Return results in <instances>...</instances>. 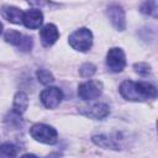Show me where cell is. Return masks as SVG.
Wrapping results in <instances>:
<instances>
[{
	"label": "cell",
	"mask_w": 158,
	"mask_h": 158,
	"mask_svg": "<svg viewBox=\"0 0 158 158\" xmlns=\"http://www.w3.org/2000/svg\"><path fill=\"white\" fill-rule=\"evenodd\" d=\"M120 94L130 101H146L157 98V89L148 81L125 80L120 85Z\"/></svg>",
	"instance_id": "obj_1"
},
{
	"label": "cell",
	"mask_w": 158,
	"mask_h": 158,
	"mask_svg": "<svg viewBox=\"0 0 158 158\" xmlns=\"http://www.w3.org/2000/svg\"><path fill=\"white\" fill-rule=\"evenodd\" d=\"M69 44L72 48L79 51V52H86L91 48L93 44V33L89 28L81 27L79 30H75L68 38Z\"/></svg>",
	"instance_id": "obj_2"
},
{
	"label": "cell",
	"mask_w": 158,
	"mask_h": 158,
	"mask_svg": "<svg viewBox=\"0 0 158 158\" xmlns=\"http://www.w3.org/2000/svg\"><path fill=\"white\" fill-rule=\"evenodd\" d=\"M30 135L37 142L44 144H54L58 141L57 131L48 125L44 123H36L30 128Z\"/></svg>",
	"instance_id": "obj_3"
},
{
	"label": "cell",
	"mask_w": 158,
	"mask_h": 158,
	"mask_svg": "<svg viewBox=\"0 0 158 158\" xmlns=\"http://www.w3.org/2000/svg\"><path fill=\"white\" fill-rule=\"evenodd\" d=\"M102 84L99 80L89 79L78 86V96L83 100H94L101 95Z\"/></svg>",
	"instance_id": "obj_4"
},
{
	"label": "cell",
	"mask_w": 158,
	"mask_h": 158,
	"mask_svg": "<svg viewBox=\"0 0 158 158\" xmlns=\"http://www.w3.org/2000/svg\"><path fill=\"white\" fill-rule=\"evenodd\" d=\"M106 65L114 73L121 72L126 65V57L123 51L117 47L110 48L106 54Z\"/></svg>",
	"instance_id": "obj_5"
},
{
	"label": "cell",
	"mask_w": 158,
	"mask_h": 158,
	"mask_svg": "<svg viewBox=\"0 0 158 158\" xmlns=\"http://www.w3.org/2000/svg\"><path fill=\"white\" fill-rule=\"evenodd\" d=\"M5 41L10 44L17 46L22 52H28L31 51L32 46H33V41L30 36H25L22 33H20L19 31L15 30H9L5 33Z\"/></svg>",
	"instance_id": "obj_6"
},
{
	"label": "cell",
	"mask_w": 158,
	"mask_h": 158,
	"mask_svg": "<svg viewBox=\"0 0 158 158\" xmlns=\"http://www.w3.org/2000/svg\"><path fill=\"white\" fill-rule=\"evenodd\" d=\"M40 99L47 109H54L60 104L63 99V93L57 86H48L41 91Z\"/></svg>",
	"instance_id": "obj_7"
},
{
	"label": "cell",
	"mask_w": 158,
	"mask_h": 158,
	"mask_svg": "<svg viewBox=\"0 0 158 158\" xmlns=\"http://www.w3.org/2000/svg\"><path fill=\"white\" fill-rule=\"evenodd\" d=\"M107 17L110 19L112 26L118 30V31H123L126 27V17H125V11L122 10L121 6L118 5H111L107 7Z\"/></svg>",
	"instance_id": "obj_8"
},
{
	"label": "cell",
	"mask_w": 158,
	"mask_h": 158,
	"mask_svg": "<svg viewBox=\"0 0 158 158\" xmlns=\"http://www.w3.org/2000/svg\"><path fill=\"white\" fill-rule=\"evenodd\" d=\"M80 114H83L84 116L89 117V118H94V120H102L105 118L109 114H110V109L106 104L102 102H98L94 104L91 106L88 107H83L80 110Z\"/></svg>",
	"instance_id": "obj_9"
},
{
	"label": "cell",
	"mask_w": 158,
	"mask_h": 158,
	"mask_svg": "<svg viewBox=\"0 0 158 158\" xmlns=\"http://www.w3.org/2000/svg\"><path fill=\"white\" fill-rule=\"evenodd\" d=\"M42 22H43V14L38 9H31L23 12L22 23L25 25V27L30 30H36L40 28Z\"/></svg>",
	"instance_id": "obj_10"
},
{
	"label": "cell",
	"mask_w": 158,
	"mask_h": 158,
	"mask_svg": "<svg viewBox=\"0 0 158 158\" xmlns=\"http://www.w3.org/2000/svg\"><path fill=\"white\" fill-rule=\"evenodd\" d=\"M40 37H41V42L44 47H51L52 44L56 43V41L59 37L58 28L53 23H47L41 28Z\"/></svg>",
	"instance_id": "obj_11"
},
{
	"label": "cell",
	"mask_w": 158,
	"mask_h": 158,
	"mask_svg": "<svg viewBox=\"0 0 158 158\" xmlns=\"http://www.w3.org/2000/svg\"><path fill=\"white\" fill-rule=\"evenodd\" d=\"M2 17L5 20H7L9 22L11 23H22V16H23V12L22 10H20L19 7H15V6H10V5H5L1 7L0 10Z\"/></svg>",
	"instance_id": "obj_12"
},
{
	"label": "cell",
	"mask_w": 158,
	"mask_h": 158,
	"mask_svg": "<svg viewBox=\"0 0 158 158\" xmlns=\"http://www.w3.org/2000/svg\"><path fill=\"white\" fill-rule=\"evenodd\" d=\"M28 107V98L25 93L22 91H19L16 93V95L14 96V104H12V111L19 114V115H22L26 109Z\"/></svg>",
	"instance_id": "obj_13"
},
{
	"label": "cell",
	"mask_w": 158,
	"mask_h": 158,
	"mask_svg": "<svg viewBox=\"0 0 158 158\" xmlns=\"http://www.w3.org/2000/svg\"><path fill=\"white\" fill-rule=\"evenodd\" d=\"M19 153V147L14 143L5 142L0 144V157H16Z\"/></svg>",
	"instance_id": "obj_14"
},
{
	"label": "cell",
	"mask_w": 158,
	"mask_h": 158,
	"mask_svg": "<svg viewBox=\"0 0 158 158\" xmlns=\"http://www.w3.org/2000/svg\"><path fill=\"white\" fill-rule=\"evenodd\" d=\"M36 77H37V80L43 85H49L54 81L53 74L47 69H38L36 73Z\"/></svg>",
	"instance_id": "obj_15"
},
{
	"label": "cell",
	"mask_w": 158,
	"mask_h": 158,
	"mask_svg": "<svg viewBox=\"0 0 158 158\" xmlns=\"http://www.w3.org/2000/svg\"><path fill=\"white\" fill-rule=\"evenodd\" d=\"M96 72V67L93 64V63H84L80 69H79V73L83 78H91Z\"/></svg>",
	"instance_id": "obj_16"
},
{
	"label": "cell",
	"mask_w": 158,
	"mask_h": 158,
	"mask_svg": "<svg viewBox=\"0 0 158 158\" xmlns=\"http://www.w3.org/2000/svg\"><path fill=\"white\" fill-rule=\"evenodd\" d=\"M133 68H135V70L139 74V75H148L149 74V72H151V68H149V65L148 64H146V63H136L135 65H133Z\"/></svg>",
	"instance_id": "obj_17"
},
{
	"label": "cell",
	"mask_w": 158,
	"mask_h": 158,
	"mask_svg": "<svg viewBox=\"0 0 158 158\" xmlns=\"http://www.w3.org/2000/svg\"><path fill=\"white\" fill-rule=\"evenodd\" d=\"M142 11L144 14H153L156 15V4L154 1H148L142 6Z\"/></svg>",
	"instance_id": "obj_18"
},
{
	"label": "cell",
	"mask_w": 158,
	"mask_h": 158,
	"mask_svg": "<svg viewBox=\"0 0 158 158\" xmlns=\"http://www.w3.org/2000/svg\"><path fill=\"white\" fill-rule=\"evenodd\" d=\"M1 32H2V23L0 22V35H1Z\"/></svg>",
	"instance_id": "obj_19"
}]
</instances>
